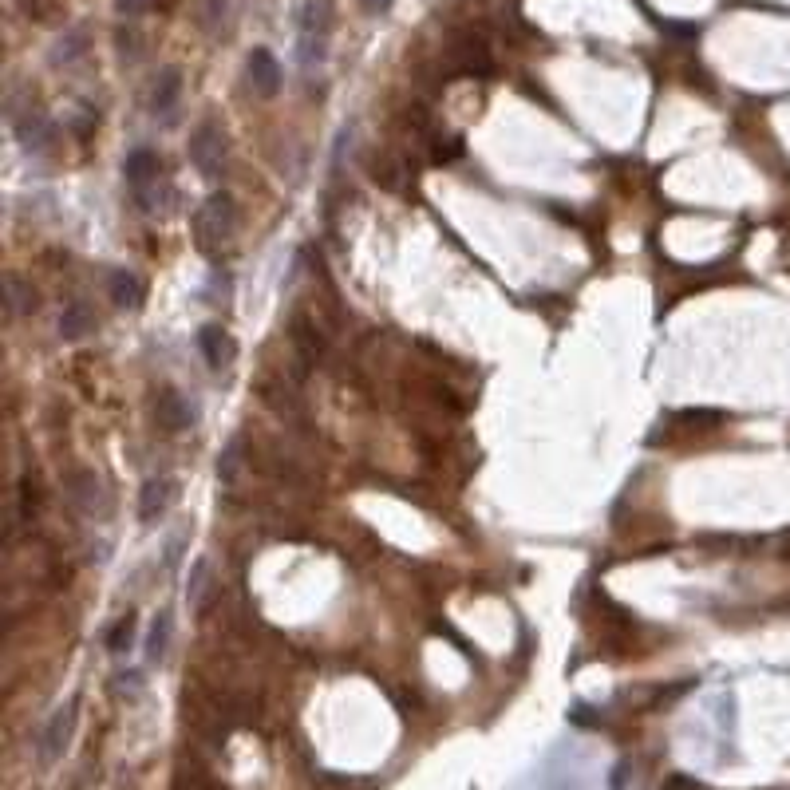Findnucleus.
Masks as SVG:
<instances>
[{"instance_id": "nucleus-26", "label": "nucleus", "mask_w": 790, "mask_h": 790, "mask_svg": "<svg viewBox=\"0 0 790 790\" xmlns=\"http://www.w3.org/2000/svg\"><path fill=\"white\" fill-rule=\"evenodd\" d=\"M360 4H364L368 12H388V8H392V0H360Z\"/></svg>"}, {"instance_id": "nucleus-13", "label": "nucleus", "mask_w": 790, "mask_h": 790, "mask_svg": "<svg viewBox=\"0 0 790 790\" xmlns=\"http://www.w3.org/2000/svg\"><path fill=\"white\" fill-rule=\"evenodd\" d=\"M178 95H182V72H178V68H162L158 79H155L151 107H155L158 115H170V111H174V103H178Z\"/></svg>"}, {"instance_id": "nucleus-17", "label": "nucleus", "mask_w": 790, "mask_h": 790, "mask_svg": "<svg viewBox=\"0 0 790 790\" xmlns=\"http://www.w3.org/2000/svg\"><path fill=\"white\" fill-rule=\"evenodd\" d=\"M4 289H8V305H12V316L36 313V289H32V285H28L20 273H8Z\"/></svg>"}, {"instance_id": "nucleus-27", "label": "nucleus", "mask_w": 790, "mask_h": 790, "mask_svg": "<svg viewBox=\"0 0 790 790\" xmlns=\"http://www.w3.org/2000/svg\"><path fill=\"white\" fill-rule=\"evenodd\" d=\"M779 553H783V561H790V530L779 538Z\"/></svg>"}, {"instance_id": "nucleus-20", "label": "nucleus", "mask_w": 790, "mask_h": 790, "mask_svg": "<svg viewBox=\"0 0 790 790\" xmlns=\"http://www.w3.org/2000/svg\"><path fill=\"white\" fill-rule=\"evenodd\" d=\"M676 423H684V427H719L723 423V411H711V407H688V411H680L676 415Z\"/></svg>"}, {"instance_id": "nucleus-5", "label": "nucleus", "mask_w": 790, "mask_h": 790, "mask_svg": "<svg viewBox=\"0 0 790 790\" xmlns=\"http://www.w3.org/2000/svg\"><path fill=\"white\" fill-rule=\"evenodd\" d=\"M68 494H72V502H76L83 514H91V518H103L107 510H111V498H107V486H103V478L95 471H72L68 474Z\"/></svg>"}, {"instance_id": "nucleus-25", "label": "nucleus", "mask_w": 790, "mask_h": 790, "mask_svg": "<svg viewBox=\"0 0 790 790\" xmlns=\"http://www.w3.org/2000/svg\"><path fill=\"white\" fill-rule=\"evenodd\" d=\"M226 12V0H206V8H202V20L206 24H218V16Z\"/></svg>"}, {"instance_id": "nucleus-9", "label": "nucleus", "mask_w": 790, "mask_h": 790, "mask_svg": "<svg viewBox=\"0 0 790 790\" xmlns=\"http://www.w3.org/2000/svg\"><path fill=\"white\" fill-rule=\"evenodd\" d=\"M143 301H147V285L139 281V273H127V269L111 273V305L115 309H143Z\"/></svg>"}, {"instance_id": "nucleus-14", "label": "nucleus", "mask_w": 790, "mask_h": 790, "mask_svg": "<svg viewBox=\"0 0 790 790\" xmlns=\"http://www.w3.org/2000/svg\"><path fill=\"white\" fill-rule=\"evenodd\" d=\"M293 348H297V356L305 364H316L324 356V340H320V332H316L305 316H293Z\"/></svg>"}, {"instance_id": "nucleus-3", "label": "nucleus", "mask_w": 790, "mask_h": 790, "mask_svg": "<svg viewBox=\"0 0 790 790\" xmlns=\"http://www.w3.org/2000/svg\"><path fill=\"white\" fill-rule=\"evenodd\" d=\"M226 155H230L226 131H222L214 119L198 123L194 135H190V162H194V170H198L202 178H218L222 166H226Z\"/></svg>"}, {"instance_id": "nucleus-4", "label": "nucleus", "mask_w": 790, "mask_h": 790, "mask_svg": "<svg viewBox=\"0 0 790 790\" xmlns=\"http://www.w3.org/2000/svg\"><path fill=\"white\" fill-rule=\"evenodd\" d=\"M76 711H79V700H68L64 708L52 711L48 727L40 731V763H56L68 751L72 731H76Z\"/></svg>"}, {"instance_id": "nucleus-11", "label": "nucleus", "mask_w": 790, "mask_h": 790, "mask_svg": "<svg viewBox=\"0 0 790 790\" xmlns=\"http://www.w3.org/2000/svg\"><path fill=\"white\" fill-rule=\"evenodd\" d=\"M158 423H162L166 431H186V427L194 423L190 403L174 392V388H166V392L158 395Z\"/></svg>"}, {"instance_id": "nucleus-19", "label": "nucleus", "mask_w": 790, "mask_h": 790, "mask_svg": "<svg viewBox=\"0 0 790 790\" xmlns=\"http://www.w3.org/2000/svg\"><path fill=\"white\" fill-rule=\"evenodd\" d=\"M170 613H158V621L151 625V640H147V660L158 664L162 656H166V648H170Z\"/></svg>"}, {"instance_id": "nucleus-6", "label": "nucleus", "mask_w": 790, "mask_h": 790, "mask_svg": "<svg viewBox=\"0 0 790 790\" xmlns=\"http://www.w3.org/2000/svg\"><path fill=\"white\" fill-rule=\"evenodd\" d=\"M174 494H178V482H174L170 474L147 478V482H143V494H139V522H143V526L158 522V518L170 510Z\"/></svg>"}, {"instance_id": "nucleus-24", "label": "nucleus", "mask_w": 790, "mask_h": 790, "mask_svg": "<svg viewBox=\"0 0 790 790\" xmlns=\"http://www.w3.org/2000/svg\"><path fill=\"white\" fill-rule=\"evenodd\" d=\"M115 8H119L123 16H139V12L151 8V0H115Z\"/></svg>"}, {"instance_id": "nucleus-21", "label": "nucleus", "mask_w": 790, "mask_h": 790, "mask_svg": "<svg viewBox=\"0 0 790 790\" xmlns=\"http://www.w3.org/2000/svg\"><path fill=\"white\" fill-rule=\"evenodd\" d=\"M237 467H241V435H234V439L226 443V451L218 455V478H222V482H234Z\"/></svg>"}, {"instance_id": "nucleus-18", "label": "nucleus", "mask_w": 790, "mask_h": 790, "mask_svg": "<svg viewBox=\"0 0 790 790\" xmlns=\"http://www.w3.org/2000/svg\"><path fill=\"white\" fill-rule=\"evenodd\" d=\"M206 585H210V557H194V565H190V581H186V601H190V609L198 613L202 609V601H206Z\"/></svg>"}, {"instance_id": "nucleus-12", "label": "nucleus", "mask_w": 790, "mask_h": 790, "mask_svg": "<svg viewBox=\"0 0 790 790\" xmlns=\"http://www.w3.org/2000/svg\"><path fill=\"white\" fill-rule=\"evenodd\" d=\"M16 135H20V143H24L28 151H44V147L56 139V127H52V123H48L40 111H36V115L28 111V115L16 123Z\"/></svg>"}, {"instance_id": "nucleus-16", "label": "nucleus", "mask_w": 790, "mask_h": 790, "mask_svg": "<svg viewBox=\"0 0 790 790\" xmlns=\"http://www.w3.org/2000/svg\"><path fill=\"white\" fill-rule=\"evenodd\" d=\"M91 328H95V316H91V309H87L83 301L68 305L64 316H60V336H64V340H83Z\"/></svg>"}, {"instance_id": "nucleus-7", "label": "nucleus", "mask_w": 790, "mask_h": 790, "mask_svg": "<svg viewBox=\"0 0 790 790\" xmlns=\"http://www.w3.org/2000/svg\"><path fill=\"white\" fill-rule=\"evenodd\" d=\"M198 348H202V356H206V364H210L214 372L230 368L237 356L234 336H230L222 324H202V328H198Z\"/></svg>"}, {"instance_id": "nucleus-15", "label": "nucleus", "mask_w": 790, "mask_h": 790, "mask_svg": "<svg viewBox=\"0 0 790 790\" xmlns=\"http://www.w3.org/2000/svg\"><path fill=\"white\" fill-rule=\"evenodd\" d=\"M455 60H459V68L467 76H486L490 72V52H486L482 40H459L455 44Z\"/></svg>"}, {"instance_id": "nucleus-2", "label": "nucleus", "mask_w": 790, "mask_h": 790, "mask_svg": "<svg viewBox=\"0 0 790 790\" xmlns=\"http://www.w3.org/2000/svg\"><path fill=\"white\" fill-rule=\"evenodd\" d=\"M332 20H336L332 0H305V8H301V16H297V32H301V40H297V60H301L305 68H313V64L324 60V44H328Z\"/></svg>"}, {"instance_id": "nucleus-22", "label": "nucleus", "mask_w": 790, "mask_h": 790, "mask_svg": "<svg viewBox=\"0 0 790 790\" xmlns=\"http://www.w3.org/2000/svg\"><path fill=\"white\" fill-rule=\"evenodd\" d=\"M131 640H135V617H123L115 629L107 632V648L119 656V652H127L131 648Z\"/></svg>"}, {"instance_id": "nucleus-10", "label": "nucleus", "mask_w": 790, "mask_h": 790, "mask_svg": "<svg viewBox=\"0 0 790 790\" xmlns=\"http://www.w3.org/2000/svg\"><path fill=\"white\" fill-rule=\"evenodd\" d=\"M249 79H253V87H257L261 95H277V87H281V68H277V60H273L269 48H253V52H249Z\"/></svg>"}, {"instance_id": "nucleus-1", "label": "nucleus", "mask_w": 790, "mask_h": 790, "mask_svg": "<svg viewBox=\"0 0 790 790\" xmlns=\"http://www.w3.org/2000/svg\"><path fill=\"white\" fill-rule=\"evenodd\" d=\"M237 230V202L230 194H210L198 210H194V241L202 253H218Z\"/></svg>"}, {"instance_id": "nucleus-23", "label": "nucleus", "mask_w": 790, "mask_h": 790, "mask_svg": "<svg viewBox=\"0 0 790 790\" xmlns=\"http://www.w3.org/2000/svg\"><path fill=\"white\" fill-rule=\"evenodd\" d=\"M83 48H87L83 32H72L68 40H60V48H56V56H52V60H56V64H72V60H76Z\"/></svg>"}, {"instance_id": "nucleus-8", "label": "nucleus", "mask_w": 790, "mask_h": 790, "mask_svg": "<svg viewBox=\"0 0 790 790\" xmlns=\"http://www.w3.org/2000/svg\"><path fill=\"white\" fill-rule=\"evenodd\" d=\"M123 174H127L135 198L143 202V198H147V186L158 182V155L155 151H147V147H135V151L127 155V162H123Z\"/></svg>"}]
</instances>
